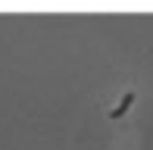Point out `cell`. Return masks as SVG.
I'll use <instances>...</instances> for the list:
<instances>
[{
  "mask_svg": "<svg viewBox=\"0 0 153 150\" xmlns=\"http://www.w3.org/2000/svg\"><path fill=\"white\" fill-rule=\"evenodd\" d=\"M131 100H134V94H125V100H122V103H119V106L113 110V116H122V113H125V110L131 106Z\"/></svg>",
  "mask_w": 153,
  "mask_h": 150,
  "instance_id": "cell-1",
  "label": "cell"
}]
</instances>
